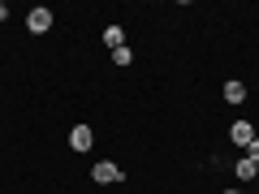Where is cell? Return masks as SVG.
<instances>
[{
    "instance_id": "30bf717a",
    "label": "cell",
    "mask_w": 259,
    "mask_h": 194,
    "mask_svg": "<svg viewBox=\"0 0 259 194\" xmlns=\"http://www.w3.org/2000/svg\"><path fill=\"white\" fill-rule=\"evenodd\" d=\"M5 18H9V5H5V0H0V22H5Z\"/></svg>"
},
{
    "instance_id": "52a82bcc",
    "label": "cell",
    "mask_w": 259,
    "mask_h": 194,
    "mask_svg": "<svg viewBox=\"0 0 259 194\" xmlns=\"http://www.w3.org/2000/svg\"><path fill=\"white\" fill-rule=\"evenodd\" d=\"M225 100H229V104H242V100H246V86H242V82H225Z\"/></svg>"
},
{
    "instance_id": "9c48e42d",
    "label": "cell",
    "mask_w": 259,
    "mask_h": 194,
    "mask_svg": "<svg viewBox=\"0 0 259 194\" xmlns=\"http://www.w3.org/2000/svg\"><path fill=\"white\" fill-rule=\"evenodd\" d=\"M246 160H255V164H259V138H255V142L246 147Z\"/></svg>"
},
{
    "instance_id": "5b68a950",
    "label": "cell",
    "mask_w": 259,
    "mask_h": 194,
    "mask_svg": "<svg viewBox=\"0 0 259 194\" xmlns=\"http://www.w3.org/2000/svg\"><path fill=\"white\" fill-rule=\"evenodd\" d=\"M233 173H238L242 181H255V177H259V164H255V160H246V156H242L238 164H233Z\"/></svg>"
},
{
    "instance_id": "8992f818",
    "label": "cell",
    "mask_w": 259,
    "mask_h": 194,
    "mask_svg": "<svg viewBox=\"0 0 259 194\" xmlns=\"http://www.w3.org/2000/svg\"><path fill=\"white\" fill-rule=\"evenodd\" d=\"M104 43H108L112 52H117V47H125V35H121V26H108V30H104Z\"/></svg>"
},
{
    "instance_id": "3957f363",
    "label": "cell",
    "mask_w": 259,
    "mask_h": 194,
    "mask_svg": "<svg viewBox=\"0 0 259 194\" xmlns=\"http://www.w3.org/2000/svg\"><path fill=\"white\" fill-rule=\"evenodd\" d=\"M26 26L35 30V35H44V30L52 26V13H48V9H30V13H26Z\"/></svg>"
},
{
    "instance_id": "6da1fadb",
    "label": "cell",
    "mask_w": 259,
    "mask_h": 194,
    "mask_svg": "<svg viewBox=\"0 0 259 194\" xmlns=\"http://www.w3.org/2000/svg\"><path fill=\"white\" fill-rule=\"evenodd\" d=\"M69 147H74V151H91V147H95L91 125H74V134H69Z\"/></svg>"
},
{
    "instance_id": "ba28073f",
    "label": "cell",
    "mask_w": 259,
    "mask_h": 194,
    "mask_svg": "<svg viewBox=\"0 0 259 194\" xmlns=\"http://www.w3.org/2000/svg\"><path fill=\"white\" fill-rule=\"evenodd\" d=\"M112 61H117V65H130V61H134V52H130V47H117V52H112Z\"/></svg>"
},
{
    "instance_id": "7c38bea8",
    "label": "cell",
    "mask_w": 259,
    "mask_h": 194,
    "mask_svg": "<svg viewBox=\"0 0 259 194\" xmlns=\"http://www.w3.org/2000/svg\"><path fill=\"white\" fill-rule=\"evenodd\" d=\"M255 181H259V177H255Z\"/></svg>"
},
{
    "instance_id": "8fae6325",
    "label": "cell",
    "mask_w": 259,
    "mask_h": 194,
    "mask_svg": "<svg viewBox=\"0 0 259 194\" xmlns=\"http://www.w3.org/2000/svg\"><path fill=\"white\" fill-rule=\"evenodd\" d=\"M225 194H238V190H225Z\"/></svg>"
},
{
    "instance_id": "7a4b0ae2",
    "label": "cell",
    "mask_w": 259,
    "mask_h": 194,
    "mask_svg": "<svg viewBox=\"0 0 259 194\" xmlns=\"http://www.w3.org/2000/svg\"><path fill=\"white\" fill-rule=\"evenodd\" d=\"M229 138H233V147H250V142H255V129H250V121H233Z\"/></svg>"
},
{
    "instance_id": "277c9868",
    "label": "cell",
    "mask_w": 259,
    "mask_h": 194,
    "mask_svg": "<svg viewBox=\"0 0 259 194\" xmlns=\"http://www.w3.org/2000/svg\"><path fill=\"white\" fill-rule=\"evenodd\" d=\"M91 177H95V181H108V185H112V181H121V168L108 164V160H100V164L91 168Z\"/></svg>"
}]
</instances>
